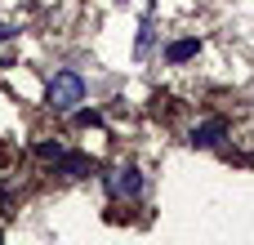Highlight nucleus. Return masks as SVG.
I'll use <instances>...</instances> for the list:
<instances>
[{
  "mask_svg": "<svg viewBox=\"0 0 254 245\" xmlns=\"http://www.w3.org/2000/svg\"><path fill=\"white\" fill-rule=\"evenodd\" d=\"M45 98L54 112H76V103H85V76L80 71H54Z\"/></svg>",
  "mask_w": 254,
  "mask_h": 245,
  "instance_id": "nucleus-1",
  "label": "nucleus"
},
{
  "mask_svg": "<svg viewBox=\"0 0 254 245\" xmlns=\"http://www.w3.org/2000/svg\"><path fill=\"white\" fill-rule=\"evenodd\" d=\"M223 134H228V121H223V116H210V121H201V125L192 129L188 143H192V147H219Z\"/></svg>",
  "mask_w": 254,
  "mask_h": 245,
  "instance_id": "nucleus-2",
  "label": "nucleus"
},
{
  "mask_svg": "<svg viewBox=\"0 0 254 245\" xmlns=\"http://www.w3.org/2000/svg\"><path fill=\"white\" fill-rule=\"evenodd\" d=\"M112 196H125V201H138L143 196V174L129 165V170H116V192Z\"/></svg>",
  "mask_w": 254,
  "mask_h": 245,
  "instance_id": "nucleus-3",
  "label": "nucleus"
},
{
  "mask_svg": "<svg viewBox=\"0 0 254 245\" xmlns=\"http://www.w3.org/2000/svg\"><path fill=\"white\" fill-rule=\"evenodd\" d=\"M58 174L85 179V174H89V156H85V152H63V156H58Z\"/></svg>",
  "mask_w": 254,
  "mask_h": 245,
  "instance_id": "nucleus-4",
  "label": "nucleus"
},
{
  "mask_svg": "<svg viewBox=\"0 0 254 245\" xmlns=\"http://www.w3.org/2000/svg\"><path fill=\"white\" fill-rule=\"evenodd\" d=\"M196 54H201V40H196V36H188V40H174V45L165 49V58H170V62H188V58H196Z\"/></svg>",
  "mask_w": 254,
  "mask_h": 245,
  "instance_id": "nucleus-5",
  "label": "nucleus"
},
{
  "mask_svg": "<svg viewBox=\"0 0 254 245\" xmlns=\"http://www.w3.org/2000/svg\"><path fill=\"white\" fill-rule=\"evenodd\" d=\"M36 156H45V161H58V156H63V143H40V147H36Z\"/></svg>",
  "mask_w": 254,
  "mask_h": 245,
  "instance_id": "nucleus-6",
  "label": "nucleus"
},
{
  "mask_svg": "<svg viewBox=\"0 0 254 245\" xmlns=\"http://www.w3.org/2000/svg\"><path fill=\"white\" fill-rule=\"evenodd\" d=\"M98 121H103V116H98V112H89V107H85V112H76V125H98Z\"/></svg>",
  "mask_w": 254,
  "mask_h": 245,
  "instance_id": "nucleus-7",
  "label": "nucleus"
},
{
  "mask_svg": "<svg viewBox=\"0 0 254 245\" xmlns=\"http://www.w3.org/2000/svg\"><path fill=\"white\" fill-rule=\"evenodd\" d=\"M18 36V27H9V22H0V40H13Z\"/></svg>",
  "mask_w": 254,
  "mask_h": 245,
  "instance_id": "nucleus-8",
  "label": "nucleus"
}]
</instances>
